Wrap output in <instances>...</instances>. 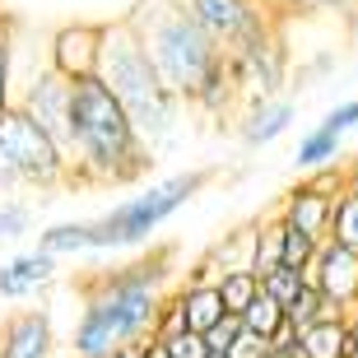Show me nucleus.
Instances as JSON below:
<instances>
[{"label": "nucleus", "mask_w": 358, "mask_h": 358, "mask_svg": "<svg viewBox=\"0 0 358 358\" xmlns=\"http://www.w3.org/2000/svg\"><path fill=\"white\" fill-rule=\"evenodd\" d=\"M173 289L177 284L163 252L89 275L80 284L84 303H80V317H75V331H70V354L98 358V354H117L126 345H145L154 335L163 298Z\"/></svg>", "instance_id": "f257e3e1"}, {"label": "nucleus", "mask_w": 358, "mask_h": 358, "mask_svg": "<svg viewBox=\"0 0 358 358\" xmlns=\"http://www.w3.org/2000/svg\"><path fill=\"white\" fill-rule=\"evenodd\" d=\"M131 14H135L149 56H154V66H159L163 84L173 89L177 103L196 107V112H210V117H224V112H233L242 103L238 84H233V61L191 24V14L177 0L145 5V10H131Z\"/></svg>", "instance_id": "f03ea898"}, {"label": "nucleus", "mask_w": 358, "mask_h": 358, "mask_svg": "<svg viewBox=\"0 0 358 358\" xmlns=\"http://www.w3.org/2000/svg\"><path fill=\"white\" fill-rule=\"evenodd\" d=\"M149 145L126 117V107L98 80L75 84L70 107V182L80 186H131L149 173Z\"/></svg>", "instance_id": "7ed1b4c3"}, {"label": "nucleus", "mask_w": 358, "mask_h": 358, "mask_svg": "<svg viewBox=\"0 0 358 358\" xmlns=\"http://www.w3.org/2000/svg\"><path fill=\"white\" fill-rule=\"evenodd\" d=\"M98 84L126 107V117L135 121V131L145 135L149 149L177 131L182 103H177L173 89L163 84L159 66H154V56H149V47H145V33H140V24H135V14H121V19L103 24Z\"/></svg>", "instance_id": "20e7f679"}, {"label": "nucleus", "mask_w": 358, "mask_h": 358, "mask_svg": "<svg viewBox=\"0 0 358 358\" xmlns=\"http://www.w3.org/2000/svg\"><path fill=\"white\" fill-rule=\"evenodd\" d=\"M214 182V168H186V173L159 177L145 191L117 200L107 214L89 219V256H107V252H131L145 247L173 214H182L191 200Z\"/></svg>", "instance_id": "39448f33"}, {"label": "nucleus", "mask_w": 358, "mask_h": 358, "mask_svg": "<svg viewBox=\"0 0 358 358\" xmlns=\"http://www.w3.org/2000/svg\"><path fill=\"white\" fill-rule=\"evenodd\" d=\"M70 182V159L14 103L0 112V191H56Z\"/></svg>", "instance_id": "423d86ee"}, {"label": "nucleus", "mask_w": 358, "mask_h": 358, "mask_svg": "<svg viewBox=\"0 0 358 358\" xmlns=\"http://www.w3.org/2000/svg\"><path fill=\"white\" fill-rule=\"evenodd\" d=\"M177 5L191 14V24H196L228 61H238V56L256 52V47L279 42V19L261 0H177Z\"/></svg>", "instance_id": "0eeeda50"}, {"label": "nucleus", "mask_w": 358, "mask_h": 358, "mask_svg": "<svg viewBox=\"0 0 358 358\" xmlns=\"http://www.w3.org/2000/svg\"><path fill=\"white\" fill-rule=\"evenodd\" d=\"M345 186H349V173H340V168L312 173L307 182H298L289 196L279 200L275 219H284L289 228H298L307 238L326 242L331 238V219H335V200L345 196Z\"/></svg>", "instance_id": "6e6552de"}, {"label": "nucleus", "mask_w": 358, "mask_h": 358, "mask_svg": "<svg viewBox=\"0 0 358 358\" xmlns=\"http://www.w3.org/2000/svg\"><path fill=\"white\" fill-rule=\"evenodd\" d=\"M19 107L38 121V131L70 159V107H75V84L61 80L56 70H38L19 93Z\"/></svg>", "instance_id": "1a4fd4ad"}, {"label": "nucleus", "mask_w": 358, "mask_h": 358, "mask_svg": "<svg viewBox=\"0 0 358 358\" xmlns=\"http://www.w3.org/2000/svg\"><path fill=\"white\" fill-rule=\"evenodd\" d=\"M98 61H103V24L75 19L47 38V70H56L70 84L98 80Z\"/></svg>", "instance_id": "9d476101"}, {"label": "nucleus", "mask_w": 358, "mask_h": 358, "mask_svg": "<svg viewBox=\"0 0 358 358\" xmlns=\"http://www.w3.org/2000/svg\"><path fill=\"white\" fill-rule=\"evenodd\" d=\"M56 321L47 307H14L0 317V358H52Z\"/></svg>", "instance_id": "9b49d317"}, {"label": "nucleus", "mask_w": 358, "mask_h": 358, "mask_svg": "<svg viewBox=\"0 0 358 358\" xmlns=\"http://www.w3.org/2000/svg\"><path fill=\"white\" fill-rule=\"evenodd\" d=\"M307 279H312V289H317L340 317H349L358 307V256L354 252L335 247V242H321V252H317V261H312V270H307Z\"/></svg>", "instance_id": "f8f14e48"}, {"label": "nucleus", "mask_w": 358, "mask_h": 358, "mask_svg": "<svg viewBox=\"0 0 358 358\" xmlns=\"http://www.w3.org/2000/svg\"><path fill=\"white\" fill-rule=\"evenodd\" d=\"M61 275V261L47 256L42 247H28V252H14L0 261V298L5 303H28V298H38L47 293Z\"/></svg>", "instance_id": "ddd939ff"}, {"label": "nucleus", "mask_w": 358, "mask_h": 358, "mask_svg": "<svg viewBox=\"0 0 358 358\" xmlns=\"http://www.w3.org/2000/svg\"><path fill=\"white\" fill-rule=\"evenodd\" d=\"M284 75H289V52H284V38L270 42V47H256V52H247V56H238V61H233V84H238L242 103L279 98Z\"/></svg>", "instance_id": "4468645a"}, {"label": "nucleus", "mask_w": 358, "mask_h": 358, "mask_svg": "<svg viewBox=\"0 0 358 358\" xmlns=\"http://www.w3.org/2000/svg\"><path fill=\"white\" fill-rule=\"evenodd\" d=\"M293 117H298V107L289 103V98H261V103H247L238 117V135L247 149H266L275 145L279 135L293 126Z\"/></svg>", "instance_id": "2eb2a0df"}, {"label": "nucleus", "mask_w": 358, "mask_h": 358, "mask_svg": "<svg viewBox=\"0 0 358 358\" xmlns=\"http://www.w3.org/2000/svg\"><path fill=\"white\" fill-rule=\"evenodd\" d=\"M177 303H182L186 331H196V335H210L228 317L224 298H219V284H177Z\"/></svg>", "instance_id": "dca6fc26"}, {"label": "nucleus", "mask_w": 358, "mask_h": 358, "mask_svg": "<svg viewBox=\"0 0 358 358\" xmlns=\"http://www.w3.org/2000/svg\"><path fill=\"white\" fill-rule=\"evenodd\" d=\"M340 149H345V140L335 131H326V126H312V131L298 140V154H293V163H298V173H326V168H335V159H340Z\"/></svg>", "instance_id": "f3484780"}, {"label": "nucleus", "mask_w": 358, "mask_h": 358, "mask_svg": "<svg viewBox=\"0 0 358 358\" xmlns=\"http://www.w3.org/2000/svg\"><path fill=\"white\" fill-rule=\"evenodd\" d=\"M345 335H349V317H326L298 335V354L303 358H345Z\"/></svg>", "instance_id": "a211bd4d"}, {"label": "nucleus", "mask_w": 358, "mask_h": 358, "mask_svg": "<svg viewBox=\"0 0 358 358\" xmlns=\"http://www.w3.org/2000/svg\"><path fill=\"white\" fill-rule=\"evenodd\" d=\"M38 247L56 261L66 256H89V219H66V224H52L38 233Z\"/></svg>", "instance_id": "6ab92c4d"}, {"label": "nucleus", "mask_w": 358, "mask_h": 358, "mask_svg": "<svg viewBox=\"0 0 358 358\" xmlns=\"http://www.w3.org/2000/svg\"><path fill=\"white\" fill-rule=\"evenodd\" d=\"M242 331H252V335H261V340H270V345H275L279 335L289 331V312H284V307L275 303V298H270V293H256V303L247 307V312H242Z\"/></svg>", "instance_id": "aec40b11"}, {"label": "nucleus", "mask_w": 358, "mask_h": 358, "mask_svg": "<svg viewBox=\"0 0 358 358\" xmlns=\"http://www.w3.org/2000/svg\"><path fill=\"white\" fill-rule=\"evenodd\" d=\"M256 293H261V275H252V270H219V298H224L228 317H242L256 303Z\"/></svg>", "instance_id": "412c9836"}, {"label": "nucleus", "mask_w": 358, "mask_h": 358, "mask_svg": "<svg viewBox=\"0 0 358 358\" xmlns=\"http://www.w3.org/2000/svg\"><path fill=\"white\" fill-rule=\"evenodd\" d=\"M275 233H279V266H289V270H312V261H317L321 252V242L317 238H307V233H298V228H289L284 219H275Z\"/></svg>", "instance_id": "4be33fe9"}, {"label": "nucleus", "mask_w": 358, "mask_h": 358, "mask_svg": "<svg viewBox=\"0 0 358 358\" xmlns=\"http://www.w3.org/2000/svg\"><path fill=\"white\" fill-rule=\"evenodd\" d=\"M284 312H289V331H293V335H303L307 326H317V321H326V317H340V312H335V307L326 303V298H321L312 284H307V289L298 293V298H293Z\"/></svg>", "instance_id": "5701e85b"}, {"label": "nucleus", "mask_w": 358, "mask_h": 358, "mask_svg": "<svg viewBox=\"0 0 358 358\" xmlns=\"http://www.w3.org/2000/svg\"><path fill=\"white\" fill-rule=\"evenodd\" d=\"M326 242L358 256V191H349V186H345V196L335 200V219H331V238Z\"/></svg>", "instance_id": "b1692460"}, {"label": "nucleus", "mask_w": 358, "mask_h": 358, "mask_svg": "<svg viewBox=\"0 0 358 358\" xmlns=\"http://www.w3.org/2000/svg\"><path fill=\"white\" fill-rule=\"evenodd\" d=\"M28 228H33V205H28V200L0 196V247H14V242H24V238H28Z\"/></svg>", "instance_id": "393cba45"}, {"label": "nucleus", "mask_w": 358, "mask_h": 358, "mask_svg": "<svg viewBox=\"0 0 358 358\" xmlns=\"http://www.w3.org/2000/svg\"><path fill=\"white\" fill-rule=\"evenodd\" d=\"M307 284H312V279H307L303 270H289V266H275L270 275H261V293H270L279 307H289L293 298L307 289Z\"/></svg>", "instance_id": "a878e982"}, {"label": "nucleus", "mask_w": 358, "mask_h": 358, "mask_svg": "<svg viewBox=\"0 0 358 358\" xmlns=\"http://www.w3.org/2000/svg\"><path fill=\"white\" fill-rule=\"evenodd\" d=\"M177 335H186V317H182V303H177V289H173L168 298H163L159 321H154V335H149V340L168 345V340H177Z\"/></svg>", "instance_id": "bb28decb"}, {"label": "nucleus", "mask_w": 358, "mask_h": 358, "mask_svg": "<svg viewBox=\"0 0 358 358\" xmlns=\"http://www.w3.org/2000/svg\"><path fill=\"white\" fill-rule=\"evenodd\" d=\"M19 98H14V38L5 33L0 38V112L5 107H14Z\"/></svg>", "instance_id": "cd10ccee"}, {"label": "nucleus", "mask_w": 358, "mask_h": 358, "mask_svg": "<svg viewBox=\"0 0 358 358\" xmlns=\"http://www.w3.org/2000/svg\"><path fill=\"white\" fill-rule=\"evenodd\" d=\"M270 14H312V10H345L349 0H261Z\"/></svg>", "instance_id": "c85d7f7f"}, {"label": "nucleus", "mask_w": 358, "mask_h": 358, "mask_svg": "<svg viewBox=\"0 0 358 358\" xmlns=\"http://www.w3.org/2000/svg\"><path fill=\"white\" fill-rule=\"evenodd\" d=\"M321 126H326V131H335V135H340V140H345V135H349V131H354V126H358V98H349V103L331 107V112L321 117Z\"/></svg>", "instance_id": "c756f323"}, {"label": "nucleus", "mask_w": 358, "mask_h": 358, "mask_svg": "<svg viewBox=\"0 0 358 358\" xmlns=\"http://www.w3.org/2000/svg\"><path fill=\"white\" fill-rule=\"evenodd\" d=\"M238 335H242V321L238 317H224L210 335H205V345H210V354H228V349L238 345Z\"/></svg>", "instance_id": "7c9ffc66"}, {"label": "nucleus", "mask_w": 358, "mask_h": 358, "mask_svg": "<svg viewBox=\"0 0 358 358\" xmlns=\"http://www.w3.org/2000/svg\"><path fill=\"white\" fill-rule=\"evenodd\" d=\"M168 354L173 358H210V345H205V335L186 331V335H177V340H168Z\"/></svg>", "instance_id": "2f4dec72"}, {"label": "nucleus", "mask_w": 358, "mask_h": 358, "mask_svg": "<svg viewBox=\"0 0 358 358\" xmlns=\"http://www.w3.org/2000/svg\"><path fill=\"white\" fill-rule=\"evenodd\" d=\"M140 358H173V354H168V345H159V340H145V345H140Z\"/></svg>", "instance_id": "473e14b6"}, {"label": "nucleus", "mask_w": 358, "mask_h": 358, "mask_svg": "<svg viewBox=\"0 0 358 358\" xmlns=\"http://www.w3.org/2000/svg\"><path fill=\"white\" fill-rule=\"evenodd\" d=\"M345 358H358V321L349 317V335H345Z\"/></svg>", "instance_id": "72a5a7b5"}, {"label": "nucleus", "mask_w": 358, "mask_h": 358, "mask_svg": "<svg viewBox=\"0 0 358 358\" xmlns=\"http://www.w3.org/2000/svg\"><path fill=\"white\" fill-rule=\"evenodd\" d=\"M5 33H10V19H5V14H0V38H5Z\"/></svg>", "instance_id": "f704fd0d"}, {"label": "nucleus", "mask_w": 358, "mask_h": 358, "mask_svg": "<svg viewBox=\"0 0 358 358\" xmlns=\"http://www.w3.org/2000/svg\"><path fill=\"white\" fill-rule=\"evenodd\" d=\"M98 358H117V354H98Z\"/></svg>", "instance_id": "c9c22d12"}, {"label": "nucleus", "mask_w": 358, "mask_h": 358, "mask_svg": "<svg viewBox=\"0 0 358 358\" xmlns=\"http://www.w3.org/2000/svg\"><path fill=\"white\" fill-rule=\"evenodd\" d=\"M349 317H354V321H358V312H349Z\"/></svg>", "instance_id": "e433bc0d"}, {"label": "nucleus", "mask_w": 358, "mask_h": 358, "mask_svg": "<svg viewBox=\"0 0 358 358\" xmlns=\"http://www.w3.org/2000/svg\"><path fill=\"white\" fill-rule=\"evenodd\" d=\"M354 312H358V307H354Z\"/></svg>", "instance_id": "4c0bfd02"}]
</instances>
